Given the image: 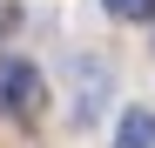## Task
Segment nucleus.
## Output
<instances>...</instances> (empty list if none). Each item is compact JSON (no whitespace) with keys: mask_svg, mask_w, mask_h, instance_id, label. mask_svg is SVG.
I'll use <instances>...</instances> for the list:
<instances>
[{"mask_svg":"<svg viewBox=\"0 0 155 148\" xmlns=\"http://www.w3.org/2000/svg\"><path fill=\"white\" fill-rule=\"evenodd\" d=\"M0 108L20 114V121L41 108V74H34L27 61H0Z\"/></svg>","mask_w":155,"mask_h":148,"instance_id":"nucleus-1","label":"nucleus"},{"mask_svg":"<svg viewBox=\"0 0 155 148\" xmlns=\"http://www.w3.org/2000/svg\"><path fill=\"white\" fill-rule=\"evenodd\" d=\"M115 148H155V114L148 108H128L121 128H115Z\"/></svg>","mask_w":155,"mask_h":148,"instance_id":"nucleus-2","label":"nucleus"},{"mask_svg":"<svg viewBox=\"0 0 155 148\" xmlns=\"http://www.w3.org/2000/svg\"><path fill=\"white\" fill-rule=\"evenodd\" d=\"M115 14H128V20H155V0H108Z\"/></svg>","mask_w":155,"mask_h":148,"instance_id":"nucleus-3","label":"nucleus"}]
</instances>
